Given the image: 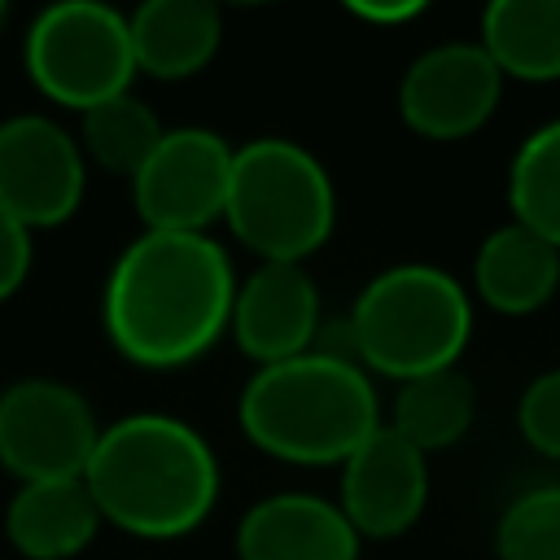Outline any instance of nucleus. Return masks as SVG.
I'll use <instances>...</instances> for the list:
<instances>
[{
  "instance_id": "nucleus-1",
  "label": "nucleus",
  "mask_w": 560,
  "mask_h": 560,
  "mask_svg": "<svg viewBox=\"0 0 560 560\" xmlns=\"http://www.w3.org/2000/svg\"><path fill=\"white\" fill-rule=\"evenodd\" d=\"M232 298L236 271L210 232H140L105 276L101 324L127 363L166 372L228 332Z\"/></svg>"
},
{
  "instance_id": "nucleus-2",
  "label": "nucleus",
  "mask_w": 560,
  "mask_h": 560,
  "mask_svg": "<svg viewBox=\"0 0 560 560\" xmlns=\"http://www.w3.org/2000/svg\"><path fill=\"white\" fill-rule=\"evenodd\" d=\"M83 486L105 525L131 538H184L219 499V459L179 416L136 411L101 424Z\"/></svg>"
},
{
  "instance_id": "nucleus-3",
  "label": "nucleus",
  "mask_w": 560,
  "mask_h": 560,
  "mask_svg": "<svg viewBox=\"0 0 560 560\" xmlns=\"http://www.w3.org/2000/svg\"><path fill=\"white\" fill-rule=\"evenodd\" d=\"M236 420L262 455L306 468L346 464L385 424L372 376L315 350L258 368L236 402Z\"/></svg>"
},
{
  "instance_id": "nucleus-4",
  "label": "nucleus",
  "mask_w": 560,
  "mask_h": 560,
  "mask_svg": "<svg viewBox=\"0 0 560 560\" xmlns=\"http://www.w3.org/2000/svg\"><path fill=\"white\" fill-rule=\"evenodd\" d=\"M346 319L359 368L402 385L442 368H459V354L472 337V298L442 267L398 262L359 289Z\"/></svg>"
},
{
  "instance_id": "nucleus-5",
  "label": "nucleus",
  "mask_w": 560,
  "mask_h": 560,
  "mask_svg": "<svg viewBox=\"0 0 560 560\" xmlns=\"http://www.w3.org/2000/svg\"><path fill=\"white\" fill-rule=\"evenodd\" d=\"M223 223L262 262H306L337 223L324 162L284 136H258L232 153Z\"/></svg>"
},
{
  "instance_id": "nucleus-6",
  "label": "nucleus",
  "mask_w": 560,
  "mask_h": 560,
  "mask_svg": "<svg viewBox=\"0 0 560 560\" xmlns=\"http://www.w3.org/2000/svg\"><path fill=\"white\" fill-rule=\"evenodd\" d=\"M22 61L31 83L74 114L114 101L131 92L136 79L127 13L101 0L48 4L26 31Z\"/></svg>"
},
{
  "instance_id": "nucleus-7",
  "label": "nucleus",
  "mask_w": 560,
  "mask_h": 560,
  "mask_svg": "<svg viewBox=\"0 0 560 560\" xmlns=\"http://www.w3.org/2000/svg\"><path fill=\"white\" fill-rule=\"evenodd\" d=\"M101 438L92 402L52 376L13 381L0 394V468L31 481H74L83 477Z\"/></svg>"
},
{
  "instance_id": "nucleus-8",
  "label": "nucleus",
  "mask_w": 560,
  "mask_h": 560,
  "mask_svg": "<svg viewBox=\"0 0 560 560\" xmlns=\"http://www.w3.org/2000/svg\"><path fill=\"white\" fill-rule=\"evenodd\" d=\"M232 144L210 127H171L131 175V201L144 232H206L223 219Z\"/></svg>"
},
{
  "instance_id": "nucleus-9",
  "label": "nucleus",
  "mask_w": 560,
  "mask_h": 560,
  "mask_svg": "<svg viewBox=\"0 0 560 560\" xmlns=\"http://www.w3.org/2000/svg\"><path fill=\"white\" fill-rule=\"evenodd\" d=\"M88 188L79 140L48 114H13L0 122V206L26 228L66 223Z\"/></svg>"
},
{
  "instance_id": "nucleus-10",
  "label": "nucleus",
  "mask_w": 560,
  "mask_h": 560,
  "mask_svg": "<svg viewBox=\"0 0 560 560\" xmlns=\"http://www.w3.org/2000/svg\"><path fill=\"white\" fill-rule=\"evenodd\" d=\"M503 96V74L477 39L424 48L398 83V114L424 140H464L490 122Z\"/></svg>"
},
{
  "instance_id": "nucleus-11",
  "label": "nucleus",
  "mask_w": 560,
  "mask_h": 560,
  "mask_svg": "<svg viewBox=\"0 0 560 560\" xmlns=\"http://www.w3.org/2000/svg\"><path fill=\"white\" fill-rule=\"evenodd\" d=\"M429 503V455L407 438L381 424L363 438L341 464L337 508L359 538H398L407 534Z\"/></svg>"
},
{
  "instance_id": "nucleus-12",
  "label": "nucleus",
  "mask_w": 560,
  "mask_h": 560,
  "mask_svg": "<svg viewBox=\"0 0 560 560\" xmlns=\"http://www.w3.org/2000/svg\"><path fill=\"white\" fill-rule=\"evenodd\" d=\"M319 324V289L302 262H258L236 284L228 315V332L236 337L241 354L258 368L306 354L315 346Z\"/></svg>"
},
{
  "instance_id": "nucleus-13",
  "label": "nucleus",
  "mask_w": 560,
  "mask_h": 560,
  "mask_svg": "<svg viewBox=\"0 0 560 560\" xmlns=\"http://www.w3.org/2000/svg\"><path fill=\"white\" fill-rule=\"evenodd\" d=\"M359 534L319 494H267L236 525V560H359Z\"/></svg>"
},
{
  "instance_id": "nucleus-14",
  "label": "nucleus",
  "mask_w": 560,
  "mask_h": 560,
  "mask_svg": "<svg viewBox=\"0 0 560 560\" xmlns=\"http://www.w3.org/2000/svg\"><path fill=\"white\" fill-rule=\"evenodd\" d=\"M560 289V249L508 219L472 254V293L499 315H534Z\"/></svg>"
},
{
  "instance_id": "nucleus-15",
  "label": "nucleus",
  "mask_w": 560,
  "mask_h": 560,
  "mask_svg": "<svg viewBox=\"0 0 560 560\" xmlns=\"http://www.w3.org/2000/svg\"><path fill=\"white\" fill-rule=\"evenodd\" d=\"M136 74L192 79L206 70L223 39V13L210 0H149L127 13Z\"/></svg>"
},
{
  "instance_id": "nucleus-16",
  "label": "nucleus",
  "mask_w": 560,
  "mask_h": 560,
  "mask_svg": "<svg viewBox=\"0 0 560 560\" xmlns=\"http://www.w3.org/2000/svg\"><path fill=\"white\" fill-rule=\"evenodd\" d=\"M101 512L83 486L74 481H31L18 486L4 508V534L26 560H74L101 529Z\"/></svg>"
},
{
  "instance_id": "nucleus-17",
  "label": "nucleus",
  "mask_w": 560,
  "mask_h": 560,
  "mask_svg": "<svg viewBox=\"0 0 560 560\" xmlns=\"http://www.w3.org/2000/svg\"><path fill=\"white\" fill-rule=\"evenodd\" d=\"M486 57L503 79L556 83L560 79V0H494L481 13Z\"/></svg>"
},
{
  "instance_id": "nucleus-18",
  "label": "nucleus",
  "mask_w": 560,
  "mask_h": 560,
  "mask_svg": "<svg viewBox=\"0 0 560 560\" xmlns=\"http://www.w3.org/2000/svg\"><path fill=\"white\" fill-rule=\"evenodd\" d=\"M477 416V389L464 368H442L416 381H402L389 402V429L407 438L420 455L455 446Z\"/></svg>"
},
{
  "instance_id": "nucleus-19",
  "label": "nucleus",
  "mask_w": 560,
  "mask_h": 560,
  "mask_svg": "<svg viewBox=\"0 0 560 560\" xmlns=\"http://www.w3.org/2000/svg\"><path fill=\"white\" fill-rule=\"evenodd\" d=\"M508 210L560 249V118L534 127L508 162Z\"/></svg>"
},
{
  "instance_id": "nucleus-20",
  "label": "nucleus",
  "mask_w": 560,
  "mask_h": 560,
  "mask_svg": "<svg viewBox=\"0 0 560 560\" xmlns=\"http://www.w3.org/2000/svg\"><path fill=\"white\" fill-rule=\"evenodd\" d=\"M162 136H166V127L158 122V114L131 92L79 114V149L109 175L131 179L149 162V153L158 149Z\"/></svg>"
},
{
  "instance_id": "nucleus-21",
  "label": "nucleus",
  "mask_w": 560,
  "mask_h": 560,
  "mask_svg": "<svg viewBox=\"0 0 560 560\" xmlns=\"http://www.w3.org/2000/svg\"><path fill=\"white\" fill-rule=\"evenodd\" d=\"M494 560H560V486H534L503 508Z\"/></svg>"
},
{
  "instance_id": "nucleus-22",
  "label": "nucleus",
  "mask_w": 560,
  "mask_h": 560,
  "mask_svg": "<svg viewBox=\"0 0 560 560\" xmlns=\"http://www.w3.org/2000/svg\"><path fill=\"white\" fill-rule=\"evenodd\" d=\"M516 429L538 455L560 459V368H547L525 385L516 402Z\"/></svg>"
},
{
  "instance_id": "nucleus-23",
  "label": "nucleus",
  "mask_w": 560,
  "mask_h": 560,
  "mask_svg": "<svg viewBox=\"0 0 560 560\" xmlns=\"http://www.w3.org/2000/svg\"><path fill=\"white\" fill-rule=\"evenodd\" d=\"M31 271V232L0 206V302L22 289Z\"/></svg>"
},
{
  "instance_id": "nucleus-24",
  "label": "nucleus",
  "mask_w": 560,
  "mask_h": 560,
  "mask_svg": "<svg viewBox=\"0 0 560 560\" xmlns=\"http://www.w3.org/2000/svg\"><path fill=\"white\" fill-rule=\"evenodd\" d=\"M346 13L359 18V22H372V26H402V22L420 18L424 4L420 0H389V4H381V0H354V4H346Z\"/></svg>"
},
{
  "instance_id": "nucleus-25",
  "label": "nucleus",
  "mask_w": 560,
  "mask_h": 560,
  "mask_svg": "<svg viewBox=\"0 0 560 560\" xmlns=\"http://www.w3.org/2000/svg\"><path fill=\"white\" fill-rule=\"evenodd\" d=\"M0 26H4V4H0Z\"/></svg>"
}]
</instances>
